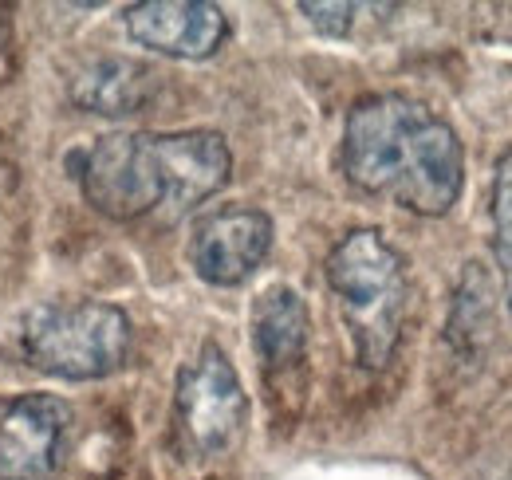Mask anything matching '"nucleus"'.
<instances>
[{
    "label": "nucleus",
    "instance_id": "obj_1",
    "mask_svg": "<svg viewBox=\"0 0 512 480\" xmlns=\"http://www.w3.org/2000/svg\"><path fill=\"white\" fill-rule=\"evenodd\" d=\"M343 174L367 197L446 217L465 185V150L442 115L410 95H367L343 122Z\"/></svg>",
    "mask_w": 512,
    "mask_h": 480
},
{
    "label": "nucleus",
    "instance_id": "obj_2",
    "mask_svg": "<svg viewBox=\"0 0 512 480\" xmlns=\"http://www.w3.org/2000/svg\"><path fill=\"white\" fill-rule=\"evenodd\" d=\"M229 174L233 154L217 130L103 134L79 158V189L87 205L111 221H178L221 193Z\"/></svg>",
    "mask_w": 512,
    "mask_h": 480
},
{
    "label": "nucleus",
    "instance_id": "obj_3",
    "mask_svg": "<svg viewBox=\"0 0 512 480\" xmlns=\"http://www.w3.org/2000/svg\"><path fill=\"white\" fill-rule=\"evenodd\" d=\"M327 288L351 331L355 359L367 370H383L406 323V260L379 229H355L327 256Z\"/></svg>",
    "mask_w": 512,
    "mask_h": 480
},
{
    "label": "nucleus",
    "instance_id": "obj_4",
    "mask_svg": "<svg viewBox=\"0 0 512 480\" xmlns=\"http://www.w3.org/2000/svg\"><path fill=\"white\" fill-rule=\"evenodd\" d=\"M20 351L40 374L95 382L127 362L130 319L123 307L99 300L40 303L20 323Z\"/></svg>",
    "mask_w": 512,
    "mask_h": 480
},
{
    "label": "nucleus",
    "instance_id": "obj_5",
    "mask_svg": "<svg viewBox=\"0 0 512 480\" xmlns=\"http://www.w3.org/2000/svg\"><path fill=\"white\" fill-rule=\"evenodd\" d=\"M249 421V398L229 355L217 343H201L193 362L182 366L174 390V429L190 457L229 453Z\"/></svg>",
    "mask_w": 512,
    "mask_h": 480
},
{
    "label": "nucleus",
    "instance_id": "obj_6",
    "mask_svg": "<svg viewBox=\"0 0 512 480\" xmlns=\"http://www.w3.org/2000/svg\"><path fill=\"white\" fill-rule=\"evenodd\" d=\"M272 248V217L253 205H229L205 213L193 225L190 264L213 288H237L264 264Z\"/></svg>",
    "mask_w": 512,
    "mask_h": 480
},
{
    "label": "nucleus",
    "instance_id": "obj_7",
    "mask_svg": "<svg viewBox=\"0 0 512 480\" xmlns=\"http://www.w3.org/2000/svg\"><path fill=\"white\" fill-rule=\"evenodd\" d=\"M71 406L56 394H24L0 418V480H48L60 469Z\"/></svg>",
    "mask_w": 512,
    "mask_h": 480
},
{
    "label": "nucleus",
    "instance_id": "obj_8",
    "mask_svg": "<svg viewBox=\"0 0 512 480\" xmlns=\"http://www.w3.org/2000/svg\"><path fill=\"white\" fill-rule=\"evenodd\" d=\"M127 36L158 56L209 60L229 36V16L209 0H146L127 8Z\"/></svg>",
    "mask_w": 512,
    "mask_h": 480
},
{
    "label": "nucleus",
    "instance_id": "obj_9",
    "mask_svg": "<svg viewBox=\"0 0 512 480\" xmlns=\"http://www.w3.org/2000/svg\"><path fill=\"white\" fill-rule=\"evenodd\" d=\"M158 87V75L138 60H123V56H99V60L83 63L71 79V99L91 111V115H134L150 103Z\"/></svg>",
    "mask_w": 512,
    "mask_h": 480
},
{
    "label": "nucleus",
    "instance_id": "obj_10",
    "mask_svg": "<svg viewBox=\"0 0 512 480\" xmlns=\"http://www.w3.org/2000/svg\"><path fill=\"white\" fill-rule=\"evenodd\" d=\"M308 307L304 300L276 284L268 292H260L253 303V343L256 355L264 362V370H288L304 359L308 351Z\"/></svg>",
    "mask_w": 512,
    "mask_h": 480
},
{
    "label": "nucleus",
    "instance_id": "obj_11",
    "mask_svg": "<svg viewBox=\"0 0 512 480\" xmlns=\"http://www.w3.org/2000/svg\"><path fill=\"white\" fill-rule=\"evenodd\" d=\"M493 260L501 272V292L512 315V146L497 162L493 178Z\"/></svg>",
    "mask_w": 512,
    "mask_h": 480
},
{
    "label": "nucleus",
    "instance_id": "obj_12",
    "mask_svg": "<svg viewBox=\"0 0 512 480\" xmlns=\"http://www.w3.org/2000/svg\"><path fill=\"white\" fill-rule=\"evenodd\" d=\"M300 12L308 16V24H312L316 32L343 40V36L351 32V24H355L359 4H320V0H304V4H300Z\"/></svg>",
    "mask_w": 512,
    "mask_h": 480
},
{
    "label": "nucleus",
    "instance_id": "obj_13",
    "mask_svg": "<svg viewBox=\"0 0 512 480\" xmlns=\"http://www.w3.org/2000/svg\"><path fill=\"white\" fill-rule=\"evenodd\" d=\"M8 67H12V32H8V20L0 16V83L8 79Z\"/></svg>",
    "mask_w": 512,
    "mask_h": 480
},
{
    "label": "nucleus",
    "instance_id": "obj_14",
    "mask_svg": "<svg viewBox=\"0 0 512 480\" xmlns=\"http://www.w3.org/2000/svg\"><path fill=\"white\" fill-rule=\"evenodd\" d=\"M505 480H512V473H509V477H505Z\"/></svg>",
    "mask_w": 512,
    "mask_h": 480
}]
</instances>
